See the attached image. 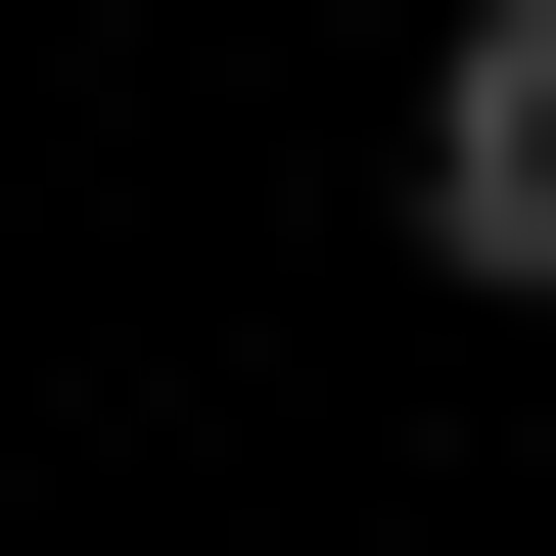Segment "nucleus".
Segmentation results:
<instances>
[{
    "label": "nucleus",
    "instance_id": "f257e3e1",
    "mask_svg": "<svg viewBox=\"0 0 556 556\" xmlns=\"http://www.w3.org/2000/svg\"><path fill=\"white\" fill-rule=\"evenodd\" d=\"M417 278H464V325H556V0H464V47H417Z\"/></svg>",
    "mask_w": 556,
    "mask_h": 556
}]
</instances>
